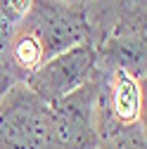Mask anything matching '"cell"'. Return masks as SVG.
<instances>
[{"label":"cell","instance_id":"obj_9","mask_svg":"<svg viewBox=\"0 0 147 149\" xmlns=\"http://www.w3.org/2000/svg\"><path fill=\"white\" fill-rule=\"evenodd\" d=\"M69 3H85V0H69Z\"/></svg>","mask_w":147,"mask_h":149},{"label":"cell","instance_id":"obj_7","mask_svg":"<svg viewBox=\"0 0 147 149\" xmlns=\"http://www.w3.org/2000/svg\"><path fill=\"white\" fill-rule=\"evenodd\" d=\"M14 83H19V81H17L14 76H12V73H10V69L3 64V62H0V100H3L5 97V92L14 85Z\"/></svg>","mask_w":147,"mask_h":149},{"label":"cell","instance_id":"obj_4","mask_svg":"<svg viewBox=\"0 0 147 149\" xmlns=\"http://www.w3.org/2000/svg\"><path fill=\"white\" fill-rule=\"evenodd\" d=\"M95 92L97 69L83 85L50 104L52 149H97L100 135L95 128Z\"/></svg>","mask_w":147,"mask_h":149},{"label":"cell","instance_id":"obj_8","mask_svg":"<svg viewBox=\"0 0 147 149\" xmlns=\"http://www.w3.org/2000/svg\"><path fill=\"white\" fill-rule=\"evenodd\" d=\"M12 31H14V26H10L3 17H0V62L5 57V50H7V43L12 38Z\"/></svg>","mask_w":147,"mask_h":149},{"label":"cell","instance_id":"obj_5","mask_svg":"<svg viewBox=\"0 0 147 149\" xmlns=\"http://www.w3.org/2000/svg\"><path fill=\"white\" fill-rule=\"evenodd\" d=\"M95 69H97L95 45L85 40L45 59L24 83L45 104H55L64 95L74 92L78 85H83L95 73Z\"/></svg>","mask_w":147,"mask_h":149},{"label":"cell","instance_id":"obj_6","mask_svg":"<svg viewBox=\"0 0 147 149\" xmlns=\"http://www.w3.org/2000/svg\"><path fill=\"white\" fill-rule=\"evenodd\" d=\"M31 3L33 0H0V17H3L10 26L17 29V24H19L26 17V12L31 10Z\"/></svg>","mask_w":147,"mask_h":149},{"label":"cell","instance_id":"obj_3","mask_svg":"<svg viewBox=\"0 0 147 149\" xmlns=\"http://www.w3.org/2000/svg\"><path fill=\"white\" fill-rule=\"evenodd\" d=\"M0 149H52L50 104L26 83H14L0 100Z\"/></svg>","mask_w":147,"mask_h":149},{"label":"cell","instance_id":"obj_1","mask_svg":"<svg viewBox=\"0 0 147 149\" xmlns=\"http://www.w3.org/2000/svg\"><path fill=\"white\" fill-rule=\"evenodd\" d=\"M17 26L38 43L43 59H50L74 45L90 40L85 3L33 0L31 10Z\"/></svg>","mask_w":147,"mask_h":149},{"label":"cell","instance_id":"obj_2","mask_svg":"<svg viewBox=\"0 0 147 149\" xmlns=\"http://www.w3.org/2000/svg\"><path fill=\"white\" fill-rule=\"evenodd\" d=\"M138 123H145V78L126 69L97 66L95 128L100 142Z\"/></svg>","mask_w":147,"mask_h":149}]
</instances>
